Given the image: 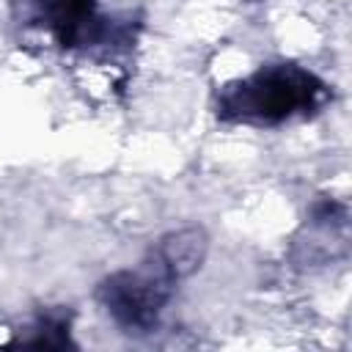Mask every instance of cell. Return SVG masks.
<instances>
[{"label":"cell","mask_w":352,"mask_h":352,"mask_svg":"<svg viewBox=\"0 0 352 352\" xmlns=\"http://www.w3.org/2000/svg\"><path fill=\"white\" fill-rule=\"evenodd\" d=\"M327 99V85L308 69L275 63L231 82L217 96V116L231 124L275 126L294 116H308Z\"/></svg>","instance_id":"1"},{"label":"cell","mask_w":352,"mask_h":352,"mask_svg":"<svg viewBox=\"0 0 352 352\" xmlns=\"http://www.w3.org/2000/svg\"><path fill=\"white\" fill-rule=\"evenodd\" d=\"M176 283L179 280L148 250L138 267L107 275L96 286V300L118 327L126 333H146L157 324Z\"/></svg>","instance_id":"2"},{"label":"cell","mask_w":352,"mask_h":352,"mask_svg":"<svg viewBox=\"0 0 352 352\" xmlns=\"http://www.w3.org/2000/svg\"><path fill=\"white\" fill-rule=\"evenodd\" d=\"M14 6H22V19L47 28L60 47L91 44L104 36L94 0H14Z\"/></svg>","instance_id":"3"},{"label":"cell","mask_w":352,"mask_h":352,"mask_svg":"<svg viewBox=\"0 0 352 352\" xmlns=\"http://www.w3.org/2000/svg\"><path fill=\"white\" fill-rule=\"evenodd\" d=\"M206 250H209V236H206V231L201 226L176 228V231L165 234L151 248V253L162 261V267L176 280H184L192 272H198L201 264H204V258H206Z\"/></svg>","instance_id":"4"},{"label":"cell","mask_w":352,"mask_h":352,"mask_svg":"<svg viewBox=\"0 0 352 352\" xmlns=\"http://www.w3.org/2000/svg\"><path fill=\"white\" fill-rule=\"evenodd\" d=\"M69 322H72V314L63 311V308H50L38 316L36 327L30 330L33 336L22 338L19 344L22 346H36V349H63V346H72V338H69Z\"/></svg>","instance_id":"5"}]
</instances>
